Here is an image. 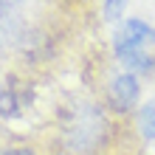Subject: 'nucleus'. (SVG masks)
Instances as JSON below:
<instances>
[{
  "instance_id": "obj_1",
  "label": "nucleus",
  "mask_w": 155,
  "mask_h": 155,
  "mask_svg": "<svg viewBox=\"0 0 155 155\" xmlns=\"http://www.w3.org/2000/svg\"><path fill=\"white\" fill-rule=\"evenodd\" d=\"M155 40V28L147 25L144 20H127L121 28L116 31L113 37V48H116V57L124 62L127 68L133 71H150V57H147V45Z\"/></svg>"
},
{
  "instance_id": "obj_2",
  "label": "nucleus",
  "mask_w": 155,
  "mask_h": 155,
  "mask_svg": "<svg viewBox=\"0 0 155 155\" xmlns=\"http://www.w3.org/2000/svg\"><path fill=\"white\" fill-rule=\"evenodd\" d=\"M104 130V118L93 104H82L71 113L68 124H65V135L68 144L74 150H90L99 141V135Z\"/></svg>"
},
{
  "instance_id": "obj_3",
  "label": "nucleus",
  "mask_w": 155,
  "mask_h": 155,
  "mask_svg": "<svg viewBox=\"0 0 155 155\" xmlns=\"http://www.w3.org/2000/svg\"><path fill=\"white\" fill-rule=\"evenodd\" d=\"M138 79H135V74H121L116 76L110 82V87H107V102H110L113 110L118 113H127L130 107H135V102H138Z\"/></svg>"
},
{
  "instance_id": "obj_4",
  "label": "nucleus",
  "mask_w": 155,
  "mask_h": 155,
  "mask_svg": "<svg viewBox=\"0 0 155 155\" xmlns=\"http://www.w3.org/2000/svg\"><path fill=\"white\" fill-rule=\"evenodd\" d=\"M138 127H141V133L147 135V138H155V99L141 107V113H138Z\"/></svg>"
},
{
  "instance_id": "obj_5",
  "label": "nucleus",
  "mask_w": 155,
  "mask_h": 155,
  "mask_svg": "<svg viewBox=\"0 0 155 155\" xmlns=\"http://www.w3.org/2000/svg\"><path fill=\"white\" fill-rule=\"evenodd\" d=\"M20 104H23V99L17 96V90H3V93H0V113L3 116L20 113Z\"/></svg>"
},
{
  "instance_id": "obj_6",
  "label": "nucleus",
  "mask_w": 155,
  "mask_h": 155,
  "mask_svg": "<svg viewBox=\"0 0 155 155\" xmlns=\"http://www.w3.org/2000/svg\"><path fill=\"white\" fill-rule=\"evenodd\" d=\"M124 6L127 0H104V20H118V17L124 14Z\"/></svg>"
},
{
  "instance_id": "obj_7",
  "label": "nucleus",
  "mask_w": 155,
  "mask_h": 155,
  "mask_svg": "<svg viewBox=\"0 0 155 155\" xmlns=\"http://www.w3.org/2000/svg\"><path fill=\"white\" fill-rule=\"evenodd\" d=\"M3 155H34V150H28V147H17V150H6Z\"/></svg>"
},
{
  "instance_id": "obj_8",
  "label": "nucleus",
  "mask_w": 155,
  "mask_h": 155,
  "mask_svg": "<svg viewBox=\"0 0 155 155\" xmlns=\"http://www.w3.org/2000/svg\"><path fill=\"white\" fill-rule=\"evenodd\" d=\"M20 3V0H0V8H6V12H12V8Z\"/></svg>"
}]
</instances>
